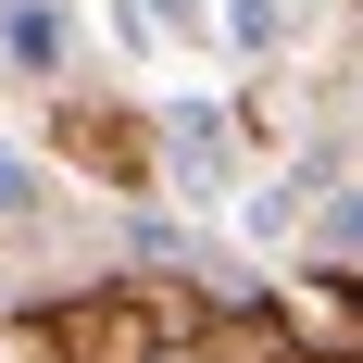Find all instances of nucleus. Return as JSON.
Segmentation results:
<instances>
[{
  "label": "nucleus",
  "instance_id": "f257e3e1",
  "mask_svg": "<svg viewBox=\"0 0 363 363\" xmlns=\"http://www.w3.org/2000/svg\"><path fill=\"white\" fill-rule=\"evenodd\" d=\"M163 150H176V176L201 201H238V138H225L213 101H163Z\"/></svg>",
  "mask_w": 363,
  "mask_h": 363
},
{
  "label": "nucleus",
  "instance_id": "f03ea898",
  "mask_svg": "<svg viewBox=\"0 0 363 363\" xmlns=\"http://www.w3.org/2000/svg\"><path fill=\"white\" fill-rule=\"evenodd\" d=\"M0 38H13V63H63V13H38V0H13Z\"/></svg>",
  "mask_w": 363,
  "mask_h": 363
},
{
  "label": "nucleus",
  "instance_id": "7ed1b4c3",
  "mask_svg": "<svg viewBox=\"0 0 363 363\" xmlns=\"http://www.w3.org/2000/svg\"><path fill=\"white\" fill-rule=\"evenodd\" d=\"M276 38H289V0H225V50H276Z\"/></svg>",
  "mask_w": 363,
  "mask_h": 363
},
{
  "label": "nucleus",
  "instance_id": "20e7f679",
  "mask_svg": "<svg viewBox=\"0 0 363 363\" xmlns=\"http://www.w3.org/2000/svg\"><path fill=\"white\" fill-rule=\"evenodd\" d=\"M313 251H326V263H363V188H338L326 213H313Z\"/></svg>",
  "mask_w": 363,
  "mask_h": 363
},
{
  "label": "nucleus",
  "instance_id": "39448f33",
  "mask_svg": "<svg viewBox=\"0 0 363 363\" xmlns=\"http://www.w3.org/2000/svg\"><path fill=\"white\" fill-rule=\"evenodd\" d=\"M38 201V176H26V150H0V213H26Z\"/></svg>",
  "mask_w": 363,
  "mask_h": 363
},
{
  "label": "nucleus",
  "instance_id": "423d86ee",
  "mask_svg": "<svg viewBox=\"0 0 363 363\" xmlns=\"http://www.w3.org/2000/svg\"><path fill=\"white\" fill-rule=\"evenodd\" d=\"M188 13H201V0H125V26H138V38H150V26H188Z\"/></svg>",
  "mask_w": 363,
  "mask_h": 363
},
{
  "label": "nucleus",
  "instance_id": "0eeeda50",
  "mask_svg": "<svg viewBox=\"0 0 363 363\" xmlns=\"http://www.w3.org/2000/svg\"><path fill=\"white\" fill-rule=\"evenodd\" d=\"M351 313H363V276H351Z\"/></svg>",
  "mask_w": 363,
  "mask_h": 363
}]
</instances>
